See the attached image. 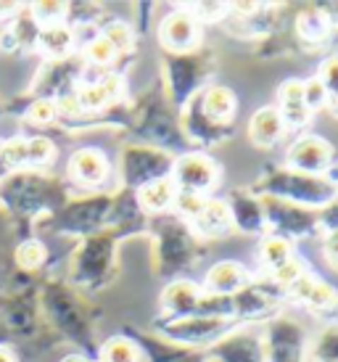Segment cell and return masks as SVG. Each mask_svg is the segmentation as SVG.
<instances>
[{"label": "cell", "mask_w": 338, "mask_h": 362, "mask_svg": "<svg viewBox=\"0 0 338 362\" xmlns=\"http://www.w3.org/2000/svg\"><path fill=\"white\" fill-rule=\"evenodd\" d=\"M175 175H177L182 191L204 193L217 180V167H214V161L201 153H188L175 164Z\"/></svg>", "instance_id": "cell-1"}, {"label": "cell", "mask_w": 338, "mask_h": 362, "mask_svg": "<svg viewBox=\"0 0 338 362\" xmlns=\"http://www.w3.org/2000/svg\"><path fill=\"white\" fill-rule=\"evenodd\" d=\"M289 161L307 175H317L330 164V146L322 138H301L289 151Z\"/></svg>", "instance_id": "cell-2"}, {"label": "cell", "mask_w": 338, "mask_h": 362, "mask_svg": "<svg viewBox=\"0 0 338 362\" xmlns=\"http://www.w3.org/2000/svg\"><path fill=\"white\" fill-rule=\"evenodd\" d=\"M159 35L169 51H188L190 45L199 40V24L190 13L177 11V13H169L167 19L161 21Z\"/></svg>", "instance_id": "cell-3"}, {"label": "cell", "mask_w": 338, "mask_h": 362, "mask_svg": "<svg viewBox=\"0 0 338 362\" xmlns=\"http://www.w3.org/2000/svg\"><path fill=\"white\" fill-rule=\"evenodd\" d=\"M69 170H71V177L82 185H98V182L106 180V175H109V161L100 151L95 148H82L71 156L69 161Z\"/></svg>", "instance_id": "cell-4"}, {"label": "cell", "mask_w": 338, "mask_h": 362, "mask_svg": "<svg viewBox=\"0 0 338 362\" xmlns=\"http://www.w3.org/2000/svg\"><path fill=\"white\" fill-rule=\"evenodd\" d=\"M283 127H286V122H283L278 109H259L251 117L249 135L254 146H272L283 135Z\"/></svg>", "instance_id": "cell-5"}, {"label": "cell", "mask_w": 338, "mask_h": 362, "mask_svg": "<svg viewBox=\"0 0 338 362\" xmlns=\"http://www.w3.org/2000/svg\"><path fill=\"white\" fill-rule=\"evenodd\" d=\"M243 281H246V275H243V267H240L238 262H219L206 275V288L211 293L228 296V293L238 291Z\"/></svg>", "instance_id": "cell-6"}, {"label": "cell", "mask_w": 338, "mask_h": 362, "mask_svg": "<svg viewBox=\"0 0 338 362\" xmlns=\"http://www.w3.org/2000/svg\"><path fill=\"white\" fill-rule=\"evenodd\" d=\"M120 90H122L120 77H106V80L95 82V85H88V88L77 95V101H80V109L95 111V109L109 106L111 101H117Z\"/></svg>", "instance_id": "cell-7"}, {"label": "cell", "mask_w": 338, "mask_h": 362, "mask_svg": "<svg viewBox=\"0 0 338 362\" xmlns=\"http://www.w3.org/2000/svg\"><path fill=\"white\" fill-rule=\"evenodd\" d=\"M293 296H298L301 302L312 304V307H330V304H336V291L330 288L328 283H320L315 278H309V275H301L293 286Z\"/></svg>", "instance_id": "cell-8"}, {"label": "cell", "mask_w": 338, "mask_h": 362, "mask_svg": "<svg viewBox=\"0 0 338 362\" xmlns=\"http://www.w3.org/2000/svg\"><path fill=\"white\" fill-rule=\"evenodd\" d=\"M138 199L148 211H161L177 199V193H175L172 180H164V177H161V180L146 182V185L138 191Z\"/></svg>", "instance_id": "cell-9"}, {"label": "cell", "mask_w": 338, "mask_h": 362, "mask_svg": "<svg viewBox=\"0 0 338 362\" xmlns=\"http://www.w3.org/2000/svg\"><path fill=\"white\" fill-rule=\"evenodd\" d=\"M233 111H235V95H233L228 88H211V90L204 95V114H206L211 122L230 119Z\"/></svg>", "instance_id": "cell-10"}, {"label": "cell", "mask_w": 338, "mask_h": 362, "mask_svg": "<svg viewBox=\"0 0 338 362\" xmlns=\"http://www.w3.org/2000/svg\"><path fill=\"white\" fill-rule=\"evenodd\" d=\"M201 233H206V235H219V233H225L230 228V211L225 204L219 202H206L204 211H201V217L196 220Z\"/></svg>", "instance_id": "cell-11"}, {"label": "cell", "mask_w": 338, "mask_h": 362, "mask_svg": "<svg viewBox=\"0 0 338 362\" xmlns=\"http://www.w3.org/2000/svg\"><path fill=\"white\" fill-rule=\"evenodd\" d=\"M164 304L172 312H190L199 304V288L193 283H175L164 293Z\"/></svg>", "instance_id": "cell-12"}, {"label": "cell", "mask_w": 338, "mask_h": 362, "mask_svg": "<svg viewBox=\"0 0 338 362\" xmlns=\"http://www.w3.org/2000/svg\"><path fill=\"white\" fill-rule=\"evenodd\" d=\"M40 45L48 53H53V56H64L71 48V32L59 27V24L56 27H45L40 32Z\"/></svg>", "instance_id": "cell-13"}, {"label": "cell", "mask_w": 338, "mask_h": 362, "mask_svg": "<svg viewBox=\"0 0 338 362\" xmlns=\"http://www.w3.org/2000/svg\"><path fill=\"white\" fill-rule=\"evenodd\" d=\"M103 362H138V349L135 344L127 339H109L103 352H100Z\"/></svg>", "instance_id": "cell-14"}, {"label": "cell", "mask_w": 338, "mask_h": 362, "mask_svg": "<svg viewBox=\"0 0 338 362\" xmlns=\"http://www.w3.org/2000/svg\"><path fill=\"white\" fill-rule=\"evenodd\" d=\"M100 37H103V40H109V45L117 53H124L135 45V35H132V30H129L127 24H122V21H111L109 27L103 30Z\"/></svg>", "instance_id": "cell-15"}, {"label": "cell", "mask_w": 338, "mask_h": 362, "mask_svg": "<svg viewBox=\"0 0 338 362\" xmlns=\"http://www.w3.org/2000/svg\"><path fill=\"white\" fill-rule=\"evenodd\" d=\"M262 259L272 267H280L291 259V246L283 238H269V241L262 243Z\"/></svg>", "instance_id": "cell-16"}, {"label": "cell", "mask_w": 338, "mask_h": 362, "mask_svg": "<svg viewBox=\"0 0 338 362\" xmlns=\"http://www.w3.org/2000/svg\"><path fill=\"white\" fill-rule=\"evenodd\" d=\"M42 259H45V249H42L40 241H24L19 249H16V262H19L24 270L40 267Z\"/></svg>", "instance_id": "cell-17"}, {"label": "cell", "mask_w": 338, "mask_h": 362, "mask_svg": "<svg viewBox=\"0 0 338 362\" xmlns=\"http://www.w3.org/2000/svg\"><path fill=\"white\" fill-rule=\"evenodd\" d=\"M280 109H301L304 103V82L301 80H289L280 88Z\"/></svg>", "instance_id": "cell-18"}, {"label": "cell", "mask_w": 338, "mask_h": 362, "mask_svg": "<svg viewBox=\"0 0 338 362\" xmlns=\"http://www.w3.org/2000/svg\"><path fill=\"white\" fill-rule=\"evenodd\" d=\"M120 53L114 51L109 45V40H103V37H95V40L88 45V59L90 64H98V66H106V64H111V61L117 59Z\"/></svg>", "instance_id": "cell-19"}, {"label": "cell", "mask_w": 338, "mask_h": 362, "mask_svg": "<svg viewBox=\"0 0 338 362\" xmlns=\"http://www.w3.org/2000/svg\"><path fill=\"white\" fill-rule=\"evenodd\" d=\"M177 206L182 214H188L190 220H199L201 211H204V206H206V199L201 196V193H188L182 191L177 196Z\"/></svg>", "instance_id": "cell-20"}, {"label": "cell", "mask_w": 338, "mask_h": 362, "mask_svg": "<svg viewBox=\"0 0 338 362\" xmlns=\"http://www.w3.org/2000/svg\"><path fill=\"white\" fill-rule=\"evenodd\" d=\"M53 156V146L45 138L27 141V164H45Z\"/></svg>", "instance_id": "cell-21"}, {"label": "cell", "mask_w": 338, "mask_h": 362, "mask_svg": "<svg viewBox=\"0 0 338 362\" xmlns=\"http://www.w3.org/2000/svg\"><path fill=\"white\" fill-rule=\"evenodd\" d=\"M64 3H53V0H45V3H37L35 6V13H37V19L45 21L48 27H56V21L64 16Z\"/></svg>", "instance_id": "cell-22"}, {"label": "cell", "mask_w": 338, "mask_h": 362, "mask_svg": "<svg viewBox=\"0 0 338 362\" xmlns=\"http://www.w3.org/2000/svg\"><path fill=\"white\" fill-rule=\"evenodd\" d=\"M325 98H328V90L322 88V82L320 80H312V82H304V103H307V109H317V106H322L325 103Z\"/></svg>", "instance_id": "cell-23"}, {"label": "cell", "mask_w": 338, "mask_h": 362, "mask_svg": "<svg viewBox=\"0 0 338 362\" xmlns=\"http://www.w3.org/2000/svg\"><path fill=\"white\" fill-rule=\"evenodd\" d=\"M320 82H322V88L333 95H338V56L328 59L322 64V69H320Z\"/></svg>", "instance_id": "cell-24"}, {"label": "cell", "mask_w": 338, "mask_h": 362, "mask_svg": "<svg viewBox=\"0 0 338 362\" xmlns=\"http://www.w3.org/2000/svg\"><path fill=\"white\" fill-rule=\"evenodd\" d=\"M301 275H304V272H301V264H298V262H293V259H289L286 264L275 267V278H278L280 283H286V286H293Z\"/></svg>", "instance_id": "cell-25"}, {"label": "cell", "mask_w": 338, "mask_h": 362, "mask_svg": "<svg viewBox=\"0 0 338 362\" xmlns=\"http://www.w3.org/2000/svg\"><path fill=\"white\" fill-rule=\"evenodd\" d=\"M56 117V103L53 101H37L32 103L30 109V119L37 122V124H45V122H50Z\"/></svg>", "instance_id": "cell-26"}, {"label": "cell", "mask_w": 338, "mask_h": 362, "mask_svg": "<svg viewBox=\"0 0 338 362\" xmlns=\"http://www.w3.org/2000/svg\"><path fill=\"white\" fill-rule=\"evenodd\" d=\"M56 111H64V114H77L80 111V101H77V95H64L56 101Z\"/></svg>", "instance_id": "cell-27"}, {"label": "cell", "mask_w": 338, "mask_h": 362, "mask_svg": "<svg viewBox=\"0 0 338 362\" xmlns=\"http://www.w3.org/2000/svg\"><path fill=\"white\" fill-rule=\"evenodd\" d=\"M325 257H328V262L333 267H338V230L330 233L328 243H325Z\"/></svg>", "instance_id": "cell-28"}, {"label": "cell", "mask_w": 338, "mask_h": 362, "mask_svg": "<svg viewBox=\"0 0 338 362\" xmlns=\"http://www.w3.org/2000/svg\"><path fill=\"white\" fill-rule=\"evenodd\" d=\"M196 11H199V13H206L204 19H217L219 13L225 11V6H222V3H201V6H196Z\"/></svg>", "instance_id": "cell-29"}, {"label": "cell", "mask_w": 338, "mask_h": 362, "mask_svg": "<svg viewBox=\"0 0 338 362\" xmlns=\"http://www.w3.org/2000/svg\"><path fill=\"white\" fill-rule=\"evenodd\" d=\"M0 362H13V357H11L6 349H0Z\"/></svg>", "instance_id": "cell-30"}, {"label": "cell", "mask_w": 338, "mask_h": 362, "mask_svg": "<svg viewBox=\"0 0 338 362\" xmlns=\"http://www.w3.org/2000/svg\"><path fill=\"white\" fill-rule=\"evenodd\" d=\"M64 362H88V360H85V357H77V354H74V357H66Z\"/></svg>", "instance_id": "cell-31"}]
</instances>
